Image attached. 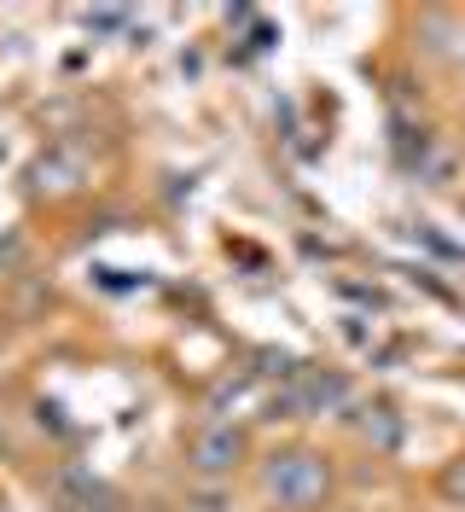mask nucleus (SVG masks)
<instances>
[{
  "label": "nucleus",
  "mask_w": 465,
  "mask_h": 512,
  "mask_svg": "<svg viewBox=\"0 0 465 512\" xmlns=\"http://www.w3.org/2000/svg\"><path fill=\"white\" fill-rule=\"evenodd\" d=\"M326 466H320V454H303V448H291V454H274L268 466H262V495L279 501L285 512H314L326 501Z\"/></svg>",
  "instance_id": "f257e3e1"
},
{
  "label": "nucleus",
  "mask_w": 465,
  "mask_h": 512,
  "mask_svg": "<svg viewBox=\"0 0 465 512\" xmlns=\"http://www.w3.org/2000/svg\"><path fill=\"white\" fill-rule=\"evenodd\" d=\"M367 437H378V448H396V437H402V425H396V414H390V408H372V419H367Z\"/></svg>",
  "instance_id": "7ed1b4c3"
},
{
  "label": "nucleus",
  "mask_w": 465,
  "mask_h": 512,
  "mask_svg": "<svg viewBox=\"0 0 465 512\" xmlns=\"http://www.w3.org/2000/svg\"><path fill=\"white\" fill-rule=\"evenodd\" d=\"M442 489H448L454 501H465V460H454V466H448V478H442Z\"/></svg>",
  "instance_id": "20e7f679"
},
{
  "label": "nucleus",
  "mask_w": 465,
  "mask_h": 512,
  "mask_svg": "<svg viewBox=\"0 0 465 512\" xmlns=\"http://www.w3.org/2000/svg\"><path fill=\"white\" fill-rule=\"evenodd\" d=\"M239 454H245V431L239 425H204L198 437H192V466L204 472V478H221V472H233L239 466Z\"/></svg>",
  "instance_id": "f03ea898"
}]
</instances>
